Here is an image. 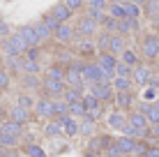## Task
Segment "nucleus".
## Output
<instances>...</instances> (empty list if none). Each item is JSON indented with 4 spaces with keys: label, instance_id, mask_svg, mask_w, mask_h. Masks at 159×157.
<instances>
[{
    "label": "nucleus",
    "instance_id": "nucleus-35",
    "mask_svg": "<svg viewBox=\"0 0 159 157\" xmlns=\"http://www.w3.org/2000/svg\"><path fill=\"white\" fill-rule=\"evenodd\" d=\"M85 113H88V106L83 104V99L69 106V116H72V118H85Z\"/></svg>",
    "mask_w": 159,
    "mask_h": 157
},
{
    "label": "nucleus",
    "instance_id": "nucleus-26",
    "mask_svg": "<svg viewBox=\"0 0 159 157\" xmlns=\"http://www.w3.org/2000/svg\"><path fill=\"white\" fill-rule=\"evenodd\" d=\"M125 51H127V48H125L122 35H113L111 37V46H108V53H113V56H122Z\"/></svg>",
    "mask_w": 159,
    "mask_h": 157
},
{
    "label": "nucleus",
    "instance_id": "nucleus-21",
    "mask_svg": "<svg viewBox=\"0 0 159 157\" xmlns=\"http://www.w3.org/2000/svg\"><path fill=\"white\" fill-rule=\"evenodd\" d=\"M42 81L39 76H32V74H23L21 76V85H23L28 93H32V90H42Z\"/></svg>",
    "mask_w": 159,
    "mask_h": 157
},
{
    "label": "nucleus",
    "instance_id": "nucleus-60",
    "mask_svg": "<svg viewBox=\"0 0 159 157\" xmlns=\"http://www.w3.org/2000/svg\"><path fill=\"white\" fill-rule=\"evenodd\" d=\"M0 48H2V39H0Z\"/></svg>",
    "mask_w": 159,
    "mask_h": 157
},
{
    "label": "nucleus",
    "instance_id": "nucleus-13",
    "mask_svg": "<svg viewBox=\"0 0 159 157\" xmlns=\"http://www.w3.org/2000/svg\"><path fill=\"white\" fill-rule=\"evenodd\" d=\"M106 14H108V16H113V19H118V21L129 19V14H127V0L111 2V5H108V9H106Z\"/></svg>",
    "mask_w": 159,
    "mask_h": 157
},
{
    "label": "nucleus",
    "instance_id": "nucleus-16",
    "mask_svg": "<svg viewBox=\"0 0 159 157\" xmlns=\"http://www.w3.org/2000/svg\"><path fill=\"white\" fill-rule=\"evenodd\" d=\"M118 62H120V58H116L113 53H108V51L97 56V65H99V67H104V69H108V72H116Z\"/></svg>",
    "mask_w": 159,
    "mask_h": 157
},
{
    "label": "nucleus",
    "instance_id": "nucleus-45",
    "mask_svg": "<svg viewBox=\"0 0 159 157\" xmlns=\"http://www.w3.org/2000/svg\"><path fill=\"white\" fill-rule=\"evenodd\" d=\"M42 23H44V25H46V28H48V30H51V32H53V35H56V30L60 28V25H62V23H58V21H56V19H53V16H51V14H46V16H44V19H42Z\"/></svg>",
    "mask_w": 159,
    "mask_h": 157
},
{
    "label": "nucleus",
    "instance_id": "nucleus-32",
    "mask_svg": "<svg viewBox=\"0 0 159 157\" xmlns=\"http://www.w3.org/2000/svg\"><path fill=\"white\" fill-rule=\"evenodd\" d=\"M139 28V19H125L120 21V28H118V35H127V32Z\"/></svg>",
    "mask_w": 159,
    "mask_h": 157
},
{
    "label": "nucleus",
    "instance_id": "nucleus-1",
    "mask_svg": "<svg viewBox=\"0 0 159 157\" xmlns=\"http://www.w3.org/2000/svg\"><path fill=\"white\" fill-rule=\"evenodd\" d=\"M25 51H28V44L23 42V37H21L19 32H12L9 37L2 39L0 53H2L5 58H21V56H25Z\"/></svg>",
    "mask_w": 159,
    "mask_h": 157
},
{
    "label": "nucleus",
    "instance_id": "nucleus-52",
    "mask_svg": "<svg viewBox=\"0 0 159 157\" xmlns=\"http://www.w3.org/2000/svg\"><path fill=\"white\" fill-rule=\"evenodd\" d=\"M0 157H21L16 148H0Z\"/></svg>",
    "mask_w": 159,
    "mask_h": 157
},
{
    "label": "nucleus",
    "instance_id": "nucleus-2",
    "mask_svg": "<svg viewBox=\"0 0 159 157\" xmlns=\"http://www.w3.org/2000/svg\"><path fill=\"white\" fill-rule=\"evenodd\" d=\"M65 90H67V83H65V81H51V79H44L42 81V97L62 99Z\"/></svg>",
    "mask_w": 159,
    "mask_h": 157
},
{
    "label": "nucleus",
    "instance_id": "nucleus-5",
    "mask_svg": "<svg viewBox=\"0 0 159 157\" xmlns=\"http://www.w3.org/2000/svg\"><path fill=\"white\" fill-rule=\"evenodd\" d=\"M111 143H113V139L108 136V134H97V136H92L90 141H88L85 150H90V153H95V155H104Z\"/></svg>",
    "mask_w": 159,
    "mask_h": 157
},
{
    "label": "nucleus",
    "instance_id": "nucleus-12",
    "mask_svg": "<svg viewBox=\"0 0 159 157\" xmlns=\"http://www.w3.org/2000/svg\"><path fill=\"white\" fill-rule=\"evenodd\" d=\"M106 122H108V127H111V129H116V132H122V129L127 127V116H125L120 109H116V111L108 113Z\"/></svg>",
    "mask_w": 159,
    "mask_h": 157
},
{
    "label": "nucleus",
    "instance_id": "nucleus-41",
    "mask_svg": "<svg viewBox=\"0 0 159 157\" xmlns=\"http://www.w3.org/2000/svg\"><path fill=\"white\" fill-rule=\"evenodd\" d=\"M83 104L88 106V111H92V109H99V106H102V102L97 99V97L92 95V93H85V95H83Z\"/></svg>",
    "mask_w": 159,
    "mask_h": 157
},
{
    "label": "nucleus",
    "instance_id": "nucleus-27",
    "mask_svg": "<svg viewBox=\"0 0 159 157\" xmlns=\"http://www.w3.org/2000/svg\"><path fill=\"white\" fill-rule=\"evenodd\" d=\"M111 85H113V90H116V93H131L134 81H131V79H120V76H116Z\"/></svg>",
    "mask_w": 159,
    "mask_h": 157
},
{
    "label": "nucleus",
    "instance_id": "nucleus-57",
    "mask_svg": "<svg viewBox=\"0 0 159 157\" xmlns=\"http://www.w3.org/2000/svg\"><path fill=\"white\" fill-rule=\"evenodd\" d=\"M83 157H99V155H95V153H90V150H85V155Z\"/></svg>",
    "mask_w": 159,
    "mask_h": 157
},
{
    "label": "nucleus",
    "instance_id": "nucleus-4",
    "mask_svg": "<svg viewBox=\"0 0 159 157\" xmlns=\"http://www.w3.org/2000/svg\"><path fill=\"white\" fill-rule=\"evenodd\" d=\"M35 113L44 120H56V99L51 97H39L35 104Z\"/></svg>",
    "mask_w": 159,
    "mask_h": 157
},
{
    "label": "nucleus",
    "instance_id": "nucleus-33",
    "mask_svg": "<svg viewBox=\"0 0 159 157\" xmlns=\"http://www.w3.org/2000/svg\"><path fill=\"white\" fill-rule=\"evenodd\" d=\"M120 60H122L125 65H129V67H139V56H136V51H131V48H127V51L120 56Z\"/></svg>",
    "mask_w": 159,
    "mask_h": 157
},
{
    "label": "nucleus",
    "instance_id": "nucleus-43",
    "mask_svg": "<svg viewBox=\"0 0 159 157\" xmlns=\"http://www.w3.org/2000/svg\"><path fill=\"white\" fill-rule=\"evenodd\" d=\"M143 102H150V104L159 102V90H157V88H150V85H148L145 93H143Z\"/></svg>",
    "mask_w": 159,
    "mask_h": 157
},
{
    "label": "nucleus",
    "instance_id": "nucleus-31",
    "mask_svg": "<svg viewBox=\"0 0 159 157\" xmlns=\"http://www.w3.org/2000/svg\"><path fill=\"white\" fill-rule=\"evenodd\" d=\"M23 155L25 157H46V150L37 143H30V145H23Z\"/></svg>",
    "mask_w": 159,
    "mask_h": 157
},
{
    "label": "nucleus",
    "instance_id": "nucleus-36",
    "mask_svg": "<svg viewBox=\"0 0 159 157\" xmlns=\"http://www.w3.org/2000/svg\"><path fill=\"white\" fill-rule=\"evenodd\" d=\"M21 136H12V134H0V148H16Z\"/></svg>",
    "mask_w": 159,
    "mask_h": 157
},
{
    "label": "nucleus",
    "instance_id": "nucleus-15",
    "mask_svg": "<svg viewBox=\"0 0 159 157\" xmlns=\"http://www.w3.org/2000/svg\"><path fill=\"white\" fill-rule=\"evenodd\" d=\"M7 118L9 120H14V122H19V125H28L30 122V111L28 109H21V106H12V109L7 111Z\"/></svg>",
    "mask_w": 159,
    "mask_h": 157
},
{
    "label": "nucleus",
    "instance_id": "nucleus-54",
    "mask_svg": "<svg viewBox=\"0 0 159 157\" xmlns=\"http://www.w3.org/2000/svg\"><path fill=\"white\" fill-rule=\"evenodd\" d=\"M148 136L159 139V125H150V132H148Z\"/></svg>",
    "mask_w": 159,
    "mask_h": 157
},
{
    "label": "nucleus",
    "instance_id": "nucleus-28",
    "mask_svg": "<svg viewBox=\"0 0 159 157\" xmlns=\"http://www.w3.org/2000/svg\"><path fill=\"white\" fill-rule=\"evenodd\" d=\"M21 72H23V74H32V76H37V74L44 72V69H42V65H39V62H35V60H25V58H23V60H21Z\"/></svg>",
    "mask_w": 159,
    "mask_h": 157
},
{
    "label": "nucleus",
    "instance_id": "nucleus-14",
    "mask_svg": "<svg viewBox=\"0 0 159 157\" xmlns=\"http://www.w3.org/2000/svg\"><path fill=\"white\" fill-rule=\"evenodd\" d=\"M53 16V19L58 21V23H69V19H72V12H69V7L65 2H58V5H53L51 7V12H48Z\"/></svg>",
    "mask_w": 159,
    "mask_h": 157
},
{
    "label": "nucleus",
    "instance_id": "nucleus-40",
    "mask_svg": "<svg viewBox=\"0 0 159 157\" xmlns=\"http://www.w3.org/2000/svg\"><path fill=\"white\" fill-rule=\"evenodd\" d=\"M69 116V104L65 99H56V118H67Z\"/></svg>",
    "mask_w": 159,
    "mask_h": 157
},
{
    "label": "nucleus",
    "instance_id": "nucleus-23",
    "mask_svg": "<svg viewBox=\"0 0 159 157\" xmlns=\"http://www.w3.org/2000/svg\"><path fill=\"white\" fill-rule=\"evenodd\" d=\"M2 134L23 136V125H19V122H14V120H9V118H5V120H2Z\"/></svg>",
    "mask_w": 159,
    "mask_h": 157
},
{
    "label": "nucleus",
    "instance_id": "nucleus-59",
    "mask_svg": "<svg viewBox=\"0 0 159 157\" xmlns=\"http://www.w3.org/2000/svg\"><path fill=\"white\" fill-rule=\"evenodd\" d=\"M2 116H5V111H2V109H0V118H2Z\"/></svg>",
    "mask_w": 159,
    "mask_h": 157
},
{
    "label": "nucleus",
    "instance_id": "nucleus-47",
    "mask_svg": "<svg viewBox=\"0 0 159 157\" xmlns=\"http://www.w3.org/2000/svg\"><path fill=\"white\" fill-rule=\"evenodd\" d=\"M25 60H35V62H39V58H42V46H35V48H28L25 51Z\"/></svg>",
    "mask_w": 159,
    "mask_h": 157
},
{
    "label": "nucleus",
    "instance_id": "nucleus-44",
    "mask_svg": "<svg viewBox=\"0 0 159 157\" xmlns=\"http://www.w3.org/2000/svg\"><path fill=\"white\" fill-rule=\"evenodd\" d=\"M9 85H12V74L2 67V69H0V90H7Z\"/></svg>",
    "mask_w": 159,
    "mask_h": 157
},
{
    "label": "nucleus",
    "instance_id": "nucleus-48",
    "mask_svg": "<svg viewBox=\"0 0 159 157\" xmlns=\"http://www.w3.org/2000/svg\"><path fill=\"white\" fill-rule=\"evenodd\" d=\"M127 14H129V19H139V16L143 14V7H139V5H134V2L127 0Z\"/></svg>",
    "mask_w": 159,
    "mask_h": 157
},
{
    "label": "nucleus",
    "instance_id": "nucleus-9",
    "mask_svg": "<svg viewBox=\"0 0 159 157\" xmlns=\"http://www.w3.org/2000/svg\"><path fill=\"white\" fill-rule=\"evenodd\" d=\"M53 39L60 42V44H69V42L76 39V28L72 23H62L60 28L56 30V35H53Z\"/></svg>",
    "mask_w": 159,
    "mask_h": 157
},
{
    "label": "nucleus",
    "instance_id": "nucleus-38",
    "mask_svg": "<svg viewBox=\"0 0 159 157\" xmlns=\"http://www.w3.org/2000/svg\"><path fill=\"white\" fill-rule=\"evenodd\" d=\"M143 12H145V16H150V19H159V0H150V2L143 7Z\"/></svg>",
    "mask_w": 159,
    "mask_h": 157
},
{
    "label": "nucleus",
    "instance_id": "nucleus-37",
    "mask_svg": "<svg viewBox=\"0 0 159 157\" xmlns=\"http://www.w3.org/2000/svg\"><path fill=\"white\" fill-rule=\"evenodd\" d=\"M116 76H120V79H131V76H134V67H129V65H125L122 60H120L118 67H116Z\"/></svg>",
    "mask_w": 159,
    "mask_h": 157
},
{
    "label": "nucleus",
    "instance_id": "nucleus-3",
    "mask_svg": "<svg viewBox=\"0 0 159 157\" xmlns=\"http://www.w3.org/2000/svg\"><path fill=\"white\" fill-rule=\"evenodd\" d=\"M141 53H143V58L148 62L157 60V58H159V37L157 35L143 37V42H141Z\"/></svg>",
    "mask_w": 159,
    "mask_h": 157
},
{
    "label": "nucleus",
    "instance_id": "nucleus-42",
    "mask_svg": "<svg viewBox=\"0 0 159 157\" xmlns=\"http://www.w3.org/2000/svg\"><path fill=\"white\" fill-rule=\"evenodd\" d=\"M62 2L69 7V12H72V14H74V12H81L83 7H88L85 0H62Z\"/></svg>",
    "mask_w": 159,
    "mask_h": 157
},
{
    "label": "nucleus",
    "instance_id": "nucleus-56",
    "mask_svg": "<svg viewBox=\"0 0 159 157\" xmlns=\"http://www.w3.org/2000/svg\"><path fill=\"white\" fill-rule=\"evenodd\" d=\"M129 2H134V5H139V7H145L150 0H129Z\"/></svg>",
    "mask_w": 159,
    "mask_h": 157
},
{
    "label": "nucleus",
    "instance_id": "nucleus-22",
    "mask_svg": "<svg viewBox=\"0 0 159 157\" xmlns=\"http://www.w3.org/2000/svg\"><path fill=\"white\" fill-rule=\"evenodd\" d=\"M116 106L120 111H127L134 106V95L131 93H116Z\"/></svg>",
    "mask_w": 159,
    "mask_h": 157
},
{
    "label": "nucleus",
    "instance_id": "nucleus-11",
    "mask_svg": "<svg viewBox=\"0 0 159 157\" xmlns=\"http://www.w3.org/2000/svg\"><path fill=\"white\" fill-rule=\"evenodd\" d=\"M127 122H129L131 127H136L139 132H143V136H148V132H150V122H148V118L143 116V113L131 111L129 116H127Z\"/></svg>",
    "mask_w": 159,
    "mask_h": 157
},
{
    "label": "nucleus",
    "instance_id": "nucleus-24",
    "mask_svg": "<svg viewBox=\"0 0 159 157\" xmlns=\"http://www.w3.org/2000/svg\"><path fill=\"white\" fill-rule=\"evenodd\" d=\"M44 134H46L48 139H56V136H60V134H65V127L60 125L58 120H48L46 125H44Z\"/></svg>",
    "mask_w": 159,
    "mask_h": 157
},
{
    "label": "nucleus",
    "instance_id": "nucleus-25",
    "mask_svg": "<svg viewBox=\"0 0 159 157\" xmlns=\"http://www.w3.org/2000/svg\"><path fill=\"white\" fill-rule=\"evenodd\" d=\"M35 104H37V102L32 99L30 93H19V95H16V106H21V109L35 111Z\"/></svg>",
    "mask_w": 159,
    "mask_h": 157
},
{
    "label": "nucleus",
    "instance_id": "nucleus-8",
    "mask_svg": "<svg viewBox=\"0 0 159 157\" xmlns=\"http://www.w3.org/2000/svg\"><path fill=\"white\" fill-rule=\"evenodd\" d=\"M16 32H19V35L23 37V42L28 44V48L42 46L39 37H37V30H35V25H19V28H16Z\"/></svg>",
    "mask_w": 159,
    "mask_h": 157
},
{
    "label": "nucleus",
    "instance_id": "nucleus-10",
    "mask_svg": "<svg viewBox=\"0 0 159 157\" xmlns=\"http://www.w3.org/2000/svg\"><path fill=\"white\" fill-rule=\"evenodd\" d=\"M90 93L97 97V99L102 102H108V99H116V90H113V85H102V83H92L90 85Z\"/></svg>",
    "mask_w": 159,
    "mask_h": 157
},
{
    "label": "nucleus",
    "instance_id": "nucleus-30",
    "mask_svg": "<svg viewBox=\"0 0 159 157\" xmlns=\"http://www.w3.org/2000/svg\"><path fill=\"white\" fill-rule=\"evenodd\" d=\"M85 16H90L92 21H95V23H102L104 25V21H106V12H104V9H95V7H85Z\"/></svg>",
    "mask_w": 159,
    "mask_h": 157
},
{
    "label": "nucleus",
    "instance_id": "nucleus-50",
    "mask_svg": "<svg viewBox=\"0 0 159 157\" xmlns=\"http://www.w3.org/2000/svg\"><path fill=\"white\" fill-rule=\"evenodd\" d=\"M85 2H88V7H95V9H104V12H106V9H108V5H111V2H108V0H85Z\"/></svg>",
    "mask_w": 159,
    "mask_h": 157
},
{
    "label": "nucleus",
    "instance_id": "nucleus-19",
    "mask_svg": "<svg viewBox=\"0 0 159 157\" xmlns=\"http://www.w3.org/2000/svg\"><path fill=\"white\" fill-rule=\"evenodd\" d=\"M56 120L65 127V134H69V136H76V134H81V125L74 120L72 116H67V118H56Z\"/></svg>",
    "mask_w": 159,
    "mask_h": 157
},
{
    "label": "nucleus",
    "instance_id": "nucleus-58",
    "mask_svg": "<svg viewBox=\"0 0 159 157\" xmlns=\"http://www.w3.org/2000/svg\"><path fill=\"white\" fill-rule=\"evenodd\" d=\"M5 67V58H2V53H0V69Z\"/></svg>",
    "mask_w": 159,
    "mask_h": 157
},
{
    "label": "nucleus",
    "instance_id": "nucleus-34",
    "mask_svg": "<svg viewBox=\"0 0 159 157\" xmlns=\"http://www.w3.org/2000/svg\"><path fill=\"white\" fill-rule=\"evenodd\" d=\"M74 42H79V44H76V51L79 53H83V56H92V53H95V44H92L90 39H74Z\"/></svg>",
    "mask_w": 159,
    "mask_h": 157
},
{
    "label": "nucleus",
    "instance_id": "nucleus-20",
    "mask_svg": "<svg viewBox=\"0 0 159 157\" xmlns=\"http://www.w3.org/2000/svg\"><path fill=\"white\" fill-rule=\"evenodd\" d=\"M116 143L120 145V150H122L125 155H136V148H139V141L136 139H127V136H118Z\"/></svg>",
    "mask_w": 159,
    "mask_h": 157
},
{
    "label": "nucleus",
    "instance_id": "nucleus-29",
    "mask_svg": "<svg viewBox=\"0 0 159 157\" xmlns=\"http://www.w3.org/2000/svg\"><path fill=\"white\" fill-rule=\"evenodd\" d=\"M62 99L72 106V104H76V102L83 99V93H81V90H76V88H67V90H65V95H62Z\"/></svg>",
    "mask_w": 159,
    "mask_h": 157
},
{
    "label": "nucleus",
    "instance_id": "nucleus-18",
    "mask_svg": "<svg viewBox=\"0 0 159 157\" xmlns=\"http://www.w3.org/2000/svg\"><path fill=\"white\" fill-rule=\"evenodd\" d=\"M44 79H51V81H65V67L58 62L48 65V67H44Z\"/></svg>",
    "mask_w": 159,
    "mask_h": 157
},
{
    "label": "nucleus",
    "instance_id": "nucleus-51",
    "mask_svg": "<svg viewBox=\"0 0 159 157\" xmlns=\"http://www.w3.org/2000/svg\"><path fill=\"white\" fill-rule=\"evenodd\" d=\"M102 113H104V109H102V106H99V109H92V111H88V113H85V118H83V120L95 122V120H99V118H102Z\"/></svg>",
    "mask_w": 159,
    "mask_h": 157
},
{
    "label": "nucleus",
    "instance_id": "nucleus-46",
    "mask_svg": "<svg viewBox=\"0 0 159 157\" xmlns=\"http://www.w3.org/2000/svg\"><path fill=\"white\" fill-rule=\"evenodd\" d=\"M81 134H83V136H97L95 134V122H90V120H83L81 122Z\"/></svg>",
    "mask_w": 159,
    "mask_h": 157
},
{
    "label": "nucleus",
    "instance_id": "nucleus-49",
    "mask_svg": "<svg viewBox=\"0 0 159 157\" xmlns=\"http://www.w3.org/2000/svg\"><path fill=\"white\" fill-rule=\"evenodd\" d=\"M104 157H125V153L120 150V145H118L116 141H113L111 145H108V150L104 153Z\"/></svg>",
    "mask_w": 159,
    "mask_h": 157
},
{
    "label": "nucleus",
    "instance_id": "nucleus-17",
    "mask_svg": "<svg viewBox=\"0 0 159 157\" xmlns=\"http://www.w3.org/2000/svg\"><path fill=\"white\" fill-rule=\"evenodd\" d=\"M97 79H99V65L95 62H85V67H83V81L88 85H92V83H97Z\"/></svg>",
    "mask_w": 159,
    "mask_h": 157
},
{
    "label": "nucleus",
    "instance_id": "nucleus-6",
    "mask_svg": "<svg viewBox=\"0 0 159 157\" xmlns=\"http://www.w3.org/2000/svg\"><path fill=\"white\" fill-rule=\"evenodd\" d=\"M152 76H155V74H152V69L148 67L145 62H141L139 67H134V76H131V81H134L136 85H141V88H148V83H150Z\"/></svg>",
    "mask_w": 159,
    "mask_h": 157
},
{
    "label": "nucleus",
    "instance_id": "nucleus-55",
    "mask_svg": "<svg viewBox=\"0 0 159 157\" xmlns=\"http://www.w3.org/2000/svg\"><path fill=\"white\" fill-rule=\"evenodd\" d=\"M143 157H159V148H150Z\"/></svg>",
    "mask_w": 159,
    "mask_h": 157
},
{
    "label": "nucleus",
    "instance_id": "nucleus-53",
    "mask_svg": "<svg viewBox=\"0 0 159 157\" xmlns=\"http://www.w3.org/2000/svg\"><path fill=\"white\" fill-rule=\"evenodd\" d=\"M9 35H12V32H9V23L5 19H0V37L5 39V37H9Z\"/></svg>",
    "mask_w": 159,
    "mask_h": 157
},
{
    "label": "nucleus",
    "instance_id": "nucleus-7",
    "mask_svg": "<svg viewBox=\"0 0 159 157\" xmlns=\"http://www.w3.org/2000/svg\"><path fill=\"white\" fill-rule=\"evenodd\" d=\"M97 25H99V23H95L90 16H81L79 23H76L74 28H76L79 35H83V39H85V37H95L97 35Z\"/></svg>",
    "mask_w": 159,
    "mask_h": 157
},
{
    "label": "nucleus",
    "instance_id": "nucleus-39",
    "mask_svg": "<svg viewBox=\"0 0 159 157\" xmlns=\"http://www.w3.org/2000/svg\"><path fill=\"white\" fill-rule=\"evenodd\" d=\"M35 30H37V37H39V42H42V44H44L46 39H51V37H53V32L48 30L46 25L42 23V21H39V23H35Z\"/></svg>",
    "mask_w": 159,
    "mask_h": 157
}]
</instances>
